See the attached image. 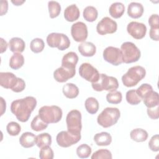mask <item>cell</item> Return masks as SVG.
<instances>
[{"mask_svg":"<svg viewBox=\"0 0 159 159\" xmlns=\"http://www.w3.org/2000/svg\"><path fill=\"white\" fill-rule=\"evenodd\" d=\"M36 106V99L33 96H27L13 101L11 104V111L19 121L25 122L28 121Z\"/></svg>","mask_w":159,"mask_h":159,"instance_id":"obj_1","label":"cell"},{"mask_svg":"<svg viewBox=\"0 0 159 159\" xmlns=\"http://www.w3.org/2000/svg\"><path fill=\"white\" fill-rule=\"evenodd\" d=\"M0 85L4 88L11 89L15 93L22 92L25 88L24 80L17 78L11 72L0 73Z\"/></svg>","mask_w":159,"mask_h":159,"instance_id":"obj_2","label":"cell"},{"mask_svg":"<svg viewBox=\"0 0 159 159\" xmlns=\"http://www.w3.org/2000/svg\"><path fill=\"white\" fill-rule=\"evenodd\" d=\"M146 75L145 69L139 65L130 68L128 71L122 76L123 84L126 87L136 86Z\"/></svg>","mask_w":159,"mask_h":159,"instance_id":"obj_3","label":"cell"},{"mask_svg":"<svg viewBox=\"0 0 159 159\" xmlns=\"http://www.w3.org/2000/svg\"><path fill=\"white\" fill-rule=\"evenodd\" d=\"M120 116V112L117 107H106L98 116L97 122L104 128L115 125Z\"/></svg>","mask_w":159,"mask_h":159,"instance_id":"obj_4","label":"cell"},{"mask_svg":"<svg viewBox=\"0 0 159 159\" xmlns=\"http://www.w3.org/2000/svg\"><path fill=\"white\" fill-rule=\"evenodd\" d=\"M61 109L55 105L43 106L39 110V116L47 124L58 122L62 118Z\"/></svg>","mask_w":159,"mask_h":159,"instance_id":"obj_5","label":"cell"},{"mask_svg":"<svg viewBox=\"0 0 159 159\" xmlns=\"http://www.w3.org/2000/svg\"><path fill=\"white\" fill-rule=\"evenodd\" d=\"M91 86L96 91L99 92L106 90L112 92L116 91L119 88V83L116 78L101 73L98 81L96 83H93Z\"/></svg>","mask_w":159,"mask_h":159,"instance_id":"obj_6","label":"cell"},{"mask_svg":"<svg viewBox=\"0 0 159 159\" xmlns=\"http://www.w3.org/2000/svg\"><path fill=\"white\" fill-rule=\"evenodd\" d=\"M123 63H131L137 61L141 56L140 50L131 42H125L120 46Z\"/></svg>","mask_w":159,"mask_h":159,"instance_id":"obj_7","label":"cell"},{"mask_svg":"<svg viewBox=\"0 0 159 159\" xmlns=\"http://www.w3.org/2000/svg\"><path fill=\"white\" fill-rule=\"evenodd\" d=\"M67 130L74 135H80L82 129L81 114L76 109L70 111L66 116Z\"/></svg>","mask_w":159,"mask_h":159,"instance_id":"obj_8","label":"cell"},{"mask_svg":"<svg viewBox=\"0 0 159 159\" xmlns=\"http://www.w3.org/2000/svg\"><path fill=\"white\" fill-rule=\"evenodd\" d=\"M47 43L50 47L57 48L63 51L70 45V40L68 36L64 34L52 32L47 37Z\"/></svg>","mask_w":159,"mask_h":159,"instance_id":"obj_9","label":"cell"},{"mask_svg":"<svg viewBox=\"0 0 159 159\" xmlns=\"http://www.w3.org/2000/svg\"><path fill=\"white\" fill-rule=\"evenodd\" d=\"M103 58L107 62L117 66L123 63L122 55L120 49L112 46L106 47L102 53Z\"/></svg>","mask_w":159,"mask_h":159,"instance_id":"obj_10","label":"cell"},{"mask_svg":"<svg viewBox=\"0 0 159 159\" xmlns=\"http://www.w3.org/2000/svg\"><path fill=\"white\" fill-rule=\"evenodd\" d=\"M79 74L81 77L91 83L97 82L100 76L98 70L89 63H83L80 65Z\"/></svg>","mask_w":159,"mask_h":159,"instance_id":"obj_11","label":"cell"},{"mask_svg":"<svg viewBox=\"0 0 159 159\" xmlns=\"http://www.w3.org/2000/svg\"><path fill=\"white\" fill-rule=\"evenodd\" d=\"M81 134L74 135L69 132L68 130H63L57 134L56 140L57 144L60 147L67 148L78 143L81 140Z\"/></svg>","mask_w":159,"mask_h":159,"instance_id":"obj_12","label":"cell"},{"mask_svg":"<svg viewBox=\"0 0 159 159\" xmlns=\"http://www.w3.org/2000/svg\"><path fill=\"white\" fill-rule=\"evenodd\" d=\"M117 29V22L109 17H103L96 25V31L101 35L114 34Z\"/></svg>","mask_w":159,"mask_h":159,"instance_id":"obj_13","label":"cell"},{"mask_svg":"<svg viewBox=\"0 0 159 159\" xmlns=\"http://www.w3.org/2000/svg\"><path fill=\"white\" fill-rule=\"evenodd\" d=\"M71 34L73 39L77 42H84L88 35V27L83 22H77L72 24Z\"/></svg>","mask_w":159,"mask_h":159,"instance_id":"obj_14","label":"cell"},{"mask_svg":"<svg viewBox=\"0 0 159 159\" xmlns=\"http://www.w3.org/2000/svg\"><path fill=\"white\" fill-rule=\"evenodd\" d=\"M127 31L133 38L139 40L143 39L147 32L146 25L141 22L132 21L127 26Z\"/></svg>","mask_w":159,"mask_h":159,"instance_id":"obj_15","label":"cell"},{"mask_svg":"<svg viewBox=\"0 0 159 159\" xmlns=\"http://www.w3.org/2000/svg\"><path fill=\"white\" fill-rule=\"evenodd\" d=\"M75 74V69H69L61 66L54 71L53 78L57 82L64 83L73 78Z\"/></svg>","mask_w":159,"mask_h":159,"instance_id":"obj_16","label":"cell"},{"mask_svg":"<svg viewBox=\"0 0 159 159\" xmlns=\"http://www.w3.org/2000/svg\"><path fill=\"white\" fill-rule=\"evenodd\" d=\"M78 61L77 54L74 52H70L63 55L61 60V66L69 69H76Z\"/></svg>","mask_w":159,"mask_h":159,"instance_id":"obj_17","label":"cell"},{"mask_svg":"<svg viewBox=\"0 0 159 159\" xmlns=\"http://www.w3.org/2000/svg\"><path fill=\"white\" fill-rule=\"evenodd\" d=\"M78 51L83 57H91L94 55L96 52L95 45L91 42H84L78 45Z\"/></svg>","mask_w":159,"mask_h":159,"instance_id":"obj_18","label":"cell"},{"mask_svg":"<svg viewBox=\"0 0 159 159\" xmlns=\"http://www.w3.org/2000/svg\"><path fill=\"white\" fill-rule=\"evenodd\" d=\"M144 11L143 5L137 2H130L127 7V14L133 19H138L140 17Z\"/></svg>","mask_w":159,"mask_h":159,"instance_id":"obj_19","label":"cell"},{"mask_svg":"<svg viewBox=\"0 0 159 159\" xmlns=\"http://www.w3.org/2000/svg\"><path fill=\"white\" fill-rule=\"evenodd\" d=\"M19 143L25 148H30L36 144V135L32 132H24L19 138Z\"/></svg>","mask_w":159,"mask_h":159,"instance_id":"obj_20","label":"cell"},{"mask_svg":"<svg viewBox=\"0 0 159 159\" xmlns=\"http://www.w3.org/2000/svg\"><path fill=\"white\" fill-rule=\"evenodd\" d=\"M80 12L76 4H71L66 7L64 11V17L68 22H74L78 19Z\"/></svg>","mask_w":159,"mask_h":159,"instance_id":"obj_21","label":"cell"},{"mask_svg":"<svg viewBox=\"0 0 159 159\" xmlns=\"http://www.w3.org/2000/svg\"><path fill=\"white\" fill-rule=\"evenodd\" d=\"M9 49L14 53H22L24 51L25 43L23 39L19 37L12 38L8 43Z\"/></svg>","mask_w":159,"mask_h":159,"instance_id":"obj_22","label":"cell"},{"mask_svg":"<svg viewBox=\"0 0 159 159\" xmlns=\"http://www.w3.org/2000/svg\"><path fill=\"white\" fill-rule=\"evenodd\" d=\"M94 140L98 146H107L109 145L112 142V137L109 133L102 132L95 134Z\"/></svg>","mask_w":159,"mask_h":159,"instance_id":"obj_23","label":"cell"},{"mask_svg":"<svg viewBox=\"0 0 159 159\" xmlns=\"http://www.w3.org/2000/svg\"><path fill=\"white\" fill-rule=\"evenodd\" d=\"M125 11L124 5L120 2L112 3L109 9L110 16L114 19H119L122 16Z\"/></svg>","mask_w":159,"mask_h":159,"instance_id":"obj_24","label":"cell"},{"mask_svg":"<svg viewBox=\"0 0 159 159\" xmlns=\"http://www.w3.org/2000/svg\"><path fill=\"white\" fill-rule=\"evenodd\" d=\"M62 91L65 96L69 99H74L79 94V89L78 86L71 83L65 84L63 86Z\"/></svg>","mask_w":159,"mask_h":159,"instance_id":"obj_25","label":"cell"},{"mask_svg":"<svg viewBox=\"0 0 159 159\" xmlns=\"http://www.w3.org/2000/svg\"><path fill=\"white\" fill-rule=\"evenodd\" d=\"M142 99L144 104L147 107H152L159 105L158 93L153 90L147 94Z\"/></svg>","mask_w":159,"mask_h":159,"instance_id":"obj_26","label":"cell"},{"mask_svg":"<svg viewBox=\"0 0 159 159\" xmlns=\"http://www.w3.org/2000/svg\"><path fill=\"white\" fill-rule=\"evenodd\" d=\"M147 132L140 128L133 129L130 132V137L131 139L137 142H142L145 141L148 138Z\"/></svg>","mask_w":159,"mask_h":159,"instance_id":"obj_27","label":"cell"},{"mask_svg":"<svg viewBox=\"0 0 159 159\" xmlns=\"http://www.w3.org/2000/svg\"><path fill=\"white\" fill-rule=\"evenodd\" d=\"M24 63V57L20 53H14L9 60V66L13 70H18Z\"/></svg>","mask_w":159,"mask_h":159,"instance_id":"obj_28","label":"cell"},{"mask_svg":"<svg viewBox=\"0 0 159 159\" xmlns=\"http://www.w3.org/2000/svg\"><path fill=\"white\" fill-rule=\"evenodd\" d=\"M84 19L89 22H94L96 20L98 16V12L96 8L92 6L86 7L83 12Z\"/></svg>","mask_w":159,"mask_h":159,"instance_id":"obj_29","label":"cell"},{"mask_svg":"<svg viewBox=\"0 0 159 159\" xmlns=\"http://www.w3.org/2000/svg\"><path fill=\"white\" fill-rule=\"evenodd\" d=\"M84 106L88 113L90 114H94L98 111L99 104L95 98L89 97L85 101Z\"/></svg>","mask_w":159,"mask_h":159,"instance_id":"obj_30","label":"cell"},{"mask_svg":"<svg viewBox=\"0 0 159 159\" xmlns=\"http://www.w3.org/2000/svg\"><path fill=\"white\" fill-rule=\"evenodd\" d=\"M52 144V136L48 133H42L36 136V145L39 148L50 146Z\"/></svg>","mask_w":159,"mask_h":159,"instance_id":"obj_31","label":"cell"},{"mask_svg":"<svg viewBox=\"0 0 159 159\" xmlns=\"http://www.w3.org/2000/svg\"><path fill=\"white\" fill-rule=\"evenodd\" d=\"M48 127V124L42 120L39 115L36 116L32 119L30 123L31 129L36 132H40L45 130Z\"/></svg>","mask_w":159,"mask_h":159,"instance_id":"obj_32","label":"cell"},{"mask_svg":"<svg viewBox=\"0 0 159 159\" xmlns=\"http://www.w3.org/2000/svg\"><path fill=\"white\" fill-rule=\"evenodd\" d=\"M48 8L50 17L52 19L58 17L61 12V6L57 1H48Z\"/></svg>","mask_w":159,"mask_h":159,"instance_id":"obj_33","label":"cell"},{"mask_svg":"<svg viewBox=\"0 0 159 159\" xmlns=\"http://www.w3.org/2000/svg\"><path fill=\"white\" fill-rule=\"evenodd\" d=\"M127 102L130 105H137L142 101V99L139 96L136 89L129 90L125 94Z\"/></svg>","mask_w":159,"mask_h":159,"instance_id":"obj_34","label":"cell"},{"mask_svg":"<svg viewBox=\"0 0 159 159\" xmlns=\"http://www.w3.org/2000/svg\"><path fill=\"white\" fill-rule=\"evenodd\" d=\"M45 47L43 40L40 38L34 39L30 43V48L32 52L35 53H38L43 51Z\"/></svg>","mask_w":159,"mask_h":159,"instance_id":"obj_35","label":"cell"},{"mask_svg":"<svg viewBox=\"0 0 159 159\" xmlns=\"http://www.w3.org/2000/svg\"><path fill=\"white\" fill-rule=\"evenodd\" d=\"M122 99V95L120 91H114L109 92L106 95V100L110 104H119Z\"/></svg>","mask_w":159,"mask_h":159,"instance_id":"obj_36","label":"cell"},{"mask_svg":"<svg viewBox=\"0 0 159 159\" xmlns=\"http://www.w3.org/2000/svg\"><path fill=\"white\" fill-rule=\"evenodd\" d=\"M91 147L86 143H83L76 148V154L80 158H87L91 154Z\"/></svg>","mask_w":159,"mask_h":159,"instance_id":"obj_37","label":"cell"},{"mask_svg":"<svg viewBox=\"0 0 159 159\" xmlns=\"http://www.w3.org/2000/svg\"><path fill=\"white\" fill-rule=\"evenodd\" d=\"M92 159H112V153L107 149H99L91 155Z\"/></svg>","mask_w":159,"mask_h":159,"instance_id":"obj_38","label":"cell"},{"mask_svg":"<svg viewBox=\"0 0 159 159\" xmlns=\"http://www.w3.org/2000/svg\"><path fill=\"white\" fill-rule=\"evenodd\" d=\"M6 130L10 135L16 136L20 132L21 127L17 122L12 121L7 124Z\"/></svg>","mask_w":159,"mask_h":159,"instance_id":"obj_39","label":"cell"},{"mask_svg":"<svg viewBox=\"0 0 159 159\" xmlns=\"http://www.w3.org/2000/svg\"><path fill=\"white\" fill-rule=\"evenodd\" d=\"M153 90L152 86L148 83H143L141 84L137 89L136 92L139 96L142 99L147 94Z\"/></svg>","mask_w":159,"mask_h":159,"instance_id":"obj_40","label":"cell"},{"mask_svg":"<svg viewBox=\"0 0 159 159\" xmlns=\"http://www.w3.org/2000/svg\"><path fill=\"white\" fill-rule=\"evenodd\" d=\"M54 153L50 146H45L41 148L39 152V158L40 159H53Z\"/></svg>","mask_w":159,"mask_h":159,"instance_id":"obj_41","label":"cell"},{"mask_svg":"<svg viewBox=\"0 0 159 159\" xmlns=\"http://www.w3.org/2000/svg\"><path fill=\"white\" fill-rule=\"evenodd\" d=\"M148 147L153 152H158L159 150V136L158 134L154 135L150 139L148 142Z\"/></svg>","mask_w":159,"mask_h":159,"instance_id":"obj_42","label":"cell"},{"mask_svg":"<svg viewBox=\"0 0 159 159\" xmlns=\"http://www.w3.org/2000/svg\"><path fill=\"white\" fill-rule=\"evenodd\" d=\"M159 105H157L156 106L152 107H147V112L150 118L152 119H158L159 117V112H158Z\"/></svg>","mask_w":159,"mask_h":159,"instance_id":"obj_43","label":"cell"},{"mask_svg":"<svg viewBox=\"0 0 159 159\" xmlns=\"http://www.w3.org/2000/svg\"><path fill=\"white\" fill-rule=\"evenodd\" d=\"M148 24L150 26V28L159 29L158 15L157 14H152L148 18Z\"/></svg>","mask_w":159,"mask_h":159,"instance_id":"obj_44","label":"cell"},{"mask_svg":"<svg viewBox=\"0 0 159 159\" xmlns=\"http://www.w3.org/2000/svg\"><path fill=\"white\" fill-rule=\"evenodd\" d=\"M149 35L151 39L155 41L159 40V29L150 28L149 31Z\"/></svg>","mask_w":159,"mask_h":159,"instance_id":"obj_45","label":"cell"},{"mask_svg":"<svg viewBox=\"0 0 159 159\" xmlns=\"http://www.w3.org/2000/svg\"><path fill=\"white\" fill-rule=\"evenodd\" d=\"M8 9V2L7 1L2 0L1 1V16L6 14Z\"/></svg>","mask_w":159,"mask_h":159,"instance_id":"obj_46","label":"cell"},{"mask_svg":"<svg viewBox=\"0 0 159 159\" xmlns=\"http://www.w3.org/2000/svg\"><path fill=\"white\" fill-rule=\"evenodd\" d=\"M1 53H2L3 52H6L7 47V43L6 42V40H4L2 38H1Z\"/></svg>","mask_w":159,"mask_h":159,"instance_id":"obj_47","label":"cell"},{"mask_svg":"<svg viewBox=\"0 0 159 159\" xmlns=\"http://www.w3.org/2000/svg\"><path fill=\"white\" fill-rule=\"evenodd\" d=\"M1 116L3 115L4 112L6 111V101L4 100V99L1 97Z\"/></svg>","mask_w":159,"mask_h":159,"instance_id":"obj_48","label":"cell"},{"mask_svg":"<svg viewBox=\"0 0 159 159\" xmlns=\"http://www.w3.org/2000/svg\"><path fill=\"white\" fill-rule=\"evenodd\" d=\"M25 1H19V0H15V1H13V0H12L11 1V2L14 5V6H21L24 2H25Z\"/></svg>","mask_w":159,"mask_h":159,"instance_id":"obj_49","label":"cell"}]
</instances>
